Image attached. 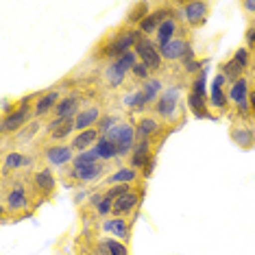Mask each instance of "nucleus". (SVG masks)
<instances>
[{
	"label": "nucleus",
	"instance_id": "obj_31",
	"mask_svg": "<svg viewBox=\"0 0 255 255\" xmlns=\"http://www.w3.org/2000/svg\"><path fill=\"white\" fill-rule=\"evenodd\" d=\"M125 74L127 72L118 66V63H112V66L105 70V79L109 81V85H112V88H120V85H123V81H125Z\"/></svg>",
	"mask_w": 255,
	"mask_h": 255
},
{
	"label": "nucleus",
	"instance_id": "obj_2",
	"mask_svg": "<svg viewBox=\"0 0 255 255\" xmlns=\"http://www.w3.org/2000/svg\"><path fill=\"white\" fill-rule=\"evenodd\" d=\"M135 53H137V57L142 59V63L148 68L150 72H157V70H161V63H164V57H161V53H159V48L155 46L150 39H146V37H142L140 42H137V46H135Z\"/></svg>",
	"mask_w": 255,
	"mask_h": 255
},
{
	"label": "nucleus",
	"instance_id": "obj_3",
	"mask_svg": "<svg viewBox=\"0 0 255 255\" xmlns=\"http://www.w3.org/2000/svg\"><path fill=\"white\" fill-rule=\"evenodd\" d=\"M179 96H181V90H179V88H168L164 94L157 98V105H155V109H157V114L161 116V118H166V120H175L177 118Z\"/></svg>",
	"mask_w": 255,
	"mask_h": 255
},
{
	"label": "nucleus",
	"instance_id": "obj_28",
	"mask_svg": "<svg viewBox=\"0 0 255 255\" xmlns=\"http://www.w3.org/2000/svg\"><path fill=\"white\" fill-rule=\"evenodd\" d=\"M188 105H190V109H192V114L196 116V118H210V112H207L205 98H201V96H196V94H192V92H190Z\"/></svg>",
	"mask_w": 255,
	"mask_h": 255
},
{
	"label": "nucleus",
	"instance_id": "obj_37",
	"mask_svg": "<svg viewBox=\"0 0 255 255\" xmlns=\"http://www.w3.org/2000/svg\"><path fill=\"white\" fill-rule=\"evenodd\" d=\"M103 242H105L109 255H129V251H127V247L123 245V242L112 240V238H107V240H103Z\"/></svg>",
	"mask_w": 255,
	"mask_h": 255
},
{
	"label": "nucleus",
	"instance_id": "obj_47",
	"mask_svg": "<svg viewBox=\"0 0 255 255\" xmlns=\"http://www.w3.org/2000/svg\"><path fill=\"white\" fill-rule=\"evenodd\" d=\"M242 7H245L249 13H255V0H247V2H242Z\"/></svg>",
	"mask_w": 255,
	"mask_h": 255
},
{
	"label": "nucleus",
	"instance_id": "obj_7",
	"mask_svg": "<svg viewBox=\"0 0 255 255\" xmlns=\"http://www.w3.org/2000/svg\"><path fill=\"white\" fill-rule=\"evenodd\" d=\"M207 13H210V4H205V2H185L181 15L188 24L201 26L203 22L207 20Z\"/></svg>",
	"mask_w": 255,
	"mask_h": 255
},
{
	"label": "nucleus",
	"instance_id": "obj_44",
	"mask_svg": "<svg viewBox=\"0 0 255 255\" xmlns=\"http://www.w3.org/2000/svg\"><path fill=\"white\" fill-rule=\"evenodd\" d=\"M201 66H203V63H201V61H196V59H192V61H185V63H183L185 72H190V74H192V72H196V70H199Z\"/></svg>",
	"mask_w": 255,
	"mask_h": 255
},
{
	"label": "nucleus",
	"instance_id": "obj_17",
	"mask_svg": "<svg viewBox=\"0 0 255 255\" xmlns=\"http://www.w3.org/2000/svg\"><path fill=\"white\" fill-rule=\"evenodd\" d=\"M101 112H98L96 107H88V109H83V112H79L77 114V131H88L92 129V125H96V123H101Z\"/></svg>",
	"mask_w": 255,
	"mask_h": 255
},
{
	"label": "nucleus",
	"instance_id": "obj_11",
	"mask_svg": "<svg viewBox=\"0 0 255 255\" xmlns=\"http://www.w3.org/2000/svg\"><path fill=\"white\" fill-rule=\"evenodd\" d=\"M77 129V120L74 118H55L48 125V133L53 135V140H63Z\"/></svg>",
	"mask_w": 255,
	"mask_h": 255
},
{
	"label": "nucleus",
	"instance_id": "obj_6",
	"mask_svg": "<svg viewBox=\"0 0 255 255\" xmlns=\"http://www.w3.org/2000/svg\"><path fill=\"white\" fill-rule=\"evenodd\" d=\"M190 50H192V46H190L188 39L175 37L172 42H168L166 46H161L159 53H161V57H164L166 61H177V59H183Z\"/></svg>",
	"mask_w": 255,
	"mask_h": 255
},
{
	"label": "nucleus",
	"instance_id": "obj_27",
	"mask_svg": "<svg viewBox=\"0 0 255 255\" xmlns=\"http://www.w3.org/2000/svg\"><path fill=\"white\" fill-rule=\"evenodd\" d=\"M96 148H98V155H101V159H103V161H109V159L118 157V148H116V144H114V142H109L105 135L98 137Z\"/></svg>",
	"mask_w": 255,
	"mask_h": 255
},
{
	"label": "nucleus",
	"instance_id": "obj_4",
	"mask_svg": "<svg viewBox=\"0 0 255 255\" xmlns=\"http://www.w3.org/2000/svg\"><path fill=\"white\" fill-rule=\"evenodd\" d=\"M249 96H251V83H249L247 77L238 79L236 83H231V90H229V98L234 101V105L238 107L240 114H249Z\"/></svg>",
	"mask_w": 255,
	"mask_h": 255
},
{
	"label": "nucleus",
	"instance_id": "obj_46",
	"mask_svg": "<svg viewBox=\"0 0 255 255\" xmlns=\"http://www.w3.org/2000/svg\"><path fill=\"white\" fill-rule=\"evenodd\" d=\"M153 170H155V159H150L146 164V168H144V177H150L153 175Z\"/></svg>",
	"mask_w": 255,
	"mask_h": 255
},
{
	"label": "nucleus",
	"instance_id": "obj_18",
	"mask_svg": "<svg viewBox=\"0 0 255 255\" xmlns=\"http://www.w3.org/2000/svg\"><path fill=\"white\" fill-rule=\"evenodd\" d=\"M150 159H153V155H150L148 142H137L131 155V168H146Z\"/></svg>",
	"mask_w": 255,
	"mask_h": 255
},
{
	"label": "nucleus",
	"instance_id": "obj_36",
	"mask_svg": "<svg viewBox=\"0 0 255 255\" xmlns=\"http://www.w3.org/2000/svg\"><path fill=\"white\" fill-rule=\"evenodd\" d=\"M234 61L242 68V70H247V68L251 66V50H249V48H240V50H236Z\"/></svg>",
	"mask_w": 255,
	"mask_h": 255
},
{
	"label": "nucleus",
	"instance_id": "obj_16",
	"mask_svg": "<svg viewBox=\"0 0 255 255\" xmlns=\"http://www.w3.org/2000/svg\"><path fill=\"white\" fill-rule=\"evenodd\" d=\"M225 74L220 72L216 79L212 81V94H210V103L216 109H225L227 107V96H225V92H223V83H225Z\"/></svg>",
	"mask_w": 255,
	"mask_h": 255
},
{
	"label": "nucleus",
	"instance_id": "obj_39",
	"mask_svg": "<svg viewBox=\"0 0 255 255\" xmlns=\"http://www.w3.org/2000/svg\"><path fill=\"white\" fill-rule=\"evenodd\" d=\"M205 68H203V70L199 72V77H196V81L192 83V94H196V96H201V98H205Z\"/></svg>",
	"mask_w": 255,
	"mask_h": 255
},
{
	"label": "nucleus",
	"instance_id": "obj_22",
	"mask_svg": "<svg viewBox=\"0 0 255 255\" xmlns=\"http://www.w3.org/2000/svg\"><path fill=\"white\" fill-rule=\"evenodd\" d=\"M57 103H59V94L57 92H48V94L39 96L35 103V116H46L50 109L57 107Z\"/></svg>",
	"mask_w": 255,
	"mask_h": 255
},
{
	"label": "nucleus",
	"instance_id": "obj_15",
	"mask_svg": "<svg viewBox=\"0 0 255 255\" xmlns=\"http://www.w3.org/2000/svg\"><path fill=\"white\" fill-rule=\"evenodd\" d=\"M142 39V31L140 28H129V31H125V33H120L118 37L114 39L116 44H118V48H120V53H129L131 48H135L137 42Z\"/></svg>",
	"mask_w": 255,
	"mask_h": 255
},
{
	"label": "nucleus",
	"instance_id": "obj_24",
	"mask_svg": "<svg viewBox=\"0 0 255 255\" xmlns=\"http://www.w3.org/2000/svg\"><path fill=\"white\" fill-rule=\"evenodd\" d=\"M35 185H37L39 192L50 194L55 190V175L48 170V168H44V170H39L35 175Z\"/></svg>",
	"mask_w": 255,
	"mask_h": 255
},
{
	"label": "nucleus",
	"instance_id": "obj_23",
	"mask_svg": "<svg viewBox=\"0 0 255 255\" xmlns=\"http://www.w3.org/2000/svg\"><path fill=\"white\" fill-rule=\"evenodd\" d=\"M96 137H98V129H88V131H81L77 137L72 140V148H77L83 153L85 148L90 150V146L96 142Z\"/></svg>",
	"mask_w": 255,
	"mask_h": 255
},
{
	"label": "nucleus",
	"instance_id": "obj_43",
	"mask_svg": "<svg viewBox=\"0 0 255 255\" xmlns=\"http://www.w3.org/2000/svg\"><path fill=\"white\" fill-rule=\"evenodd\" d=\"M96 212L101 214V216H107V214H114V201L109 199H103V203L96 207Z\"/></svg>",
	"mask_w": 255,
	"mask_h": 255
},
{
	"label": "nucleus",
	"instance_id": "obj_19",
	"mask_svg": "<svg viewBox=\"0 0 255 255\" xmlns=\"http://www.w3.org/2000/svg\"><path fill=\"white\" fill-rule=\"evenodd\" d=\"M77 109H79V96H68L57 103L55 116L57 118H72V116L77 114Z\"/></svg>",
	"mask_w": 255,
	"mask_h": 255
},
{
	"label": "nucleus",
	"instance_id": "obj_25",
	"mask_svg": "<svg viewBox=\"0 0 255 255\" xmlns=\"http://www.w3.org/2000/svg\"><path fill=\"white\" fill-rule=\"evenodd\" d=\"M137 179V172L135 168H120V170H116L112 177H109V183L114 185H129L131 181H135Z\"/></svg>",
	"mask_w": 255,
	"mask_h": 255
},
{
	"label": "nucleus",
	"instance_id": "obj_26",
	"mask_svg": "<svg viewBox=\"0 0 255 255\" xmlns=\"http://www.w3.org/2000/svg\"><path fill=\"white\" fill-rule=\"evenodd\" d=\"M142 94H144V101H146V105L155 103V98L161 94V81L159 79H148L146 83L142 85Z\"/></svg>",
	"mask_w": 255,
	"mask_h": 255
},
{
	"label": "nucleus",
	"instance_id": "obj_48",
	"mask_svg": "<svg viewBox=\"0 0 255 255\" xmlns=\"http://www.w3.org/2000/svg\"><path fill=\"white\" fill-rule=\"evenodd\" d=\"M249 107H251V112L255 114V90H251V96H249Z\"/></svg>",
	"mask_w": 255,
	"mask_h": 255
},
{
	"label": "nucleus",
	"instance_id": "obj_32",
	"mask_svg": "<svg viewBox=\"0 0 255 255\" xmlns=\"http://www.w3.org/2000/svg\"><path fill=\"white\" fill-rule=\"evenodd\" d=\"M242 72H245V70H242V68L238 66V63H236L234 59H229V61L223 66V74H225V79L231 81V83H236L238 79H242V77H245V74H242Z\"/></svg>",
	"mask_w": 255,
	"mask_h": 255
},
{
	"label": "nucleus",
	"instance_id": "obj_33",
	"mask_svg": "<svg viewBox=\"0 0 255 255\" xmlns=\"http://www.w3.org/2000/svg\"><path fill=\"white\" fill-rule=\"evenodd\" d=\"M125 105L131 107V109H137V112H142V109H146V101H144V94L142 90L133 92V94H129L125 98Z\"/></svg>",
	"mask_w": 255,
	"mask_h": 255
},
{
	"label": "nucleus",
	"instance_id": "obj_10",
	"mask_svg": "<svg viewBox=\"0 0 255 255\" xmlns=\"http://www.w3.org/2000/svg\"><path fill=\"white\" fill-rule=\"evenodd\" d=\"M105 172V168L103 164H92V166H83V168H72L70 172H68V177L74 179V181L79 183H88V181H94Z\"/></svg>",
	"mask_w": 255,
	"mask_h": 255
},
{
	"label": "nucleus",
	"instance_id": "obj_1",
	"mask_svg": "<svg viewBox=\"0 0 255 255\" xmlns=\"http://www.w3.org/2000/svg\"><path fill=\"white\" fill-rule=\"evenodd\" d=\"M105 137L109 142L116 144V148H118V157H125V155H129L131 150L135 148V129H133L129 123H120L118 127H114Z\"/></svg>",
	"mask_w": 255,
	"mask_h": 255
},
{
	"label": "nucleus",
	"instance_id": "obj_34",
	"mask_svg": "<svg viewBox=\"0 0 255 255\" xmlns=\"http://www.w3.org/2000/svg\"><path fill=\"white\" fill-rule=\"evenodd\" d=\"M24 161H26V157L22 153H9L7 155V159H4V172H9V170H18L20 166H24Z\"/></svg>",
	"mask_w": 255,
	"mask_h": 255
},
{
	"label": "nucleus",
	"instance_id": "obj_21",
	"mask_svg": "<svg viewBox=\"0 0 255 255\" xmlns=\"http://www.w3.org/2000/svg\"><path fill=\"white\" fill-rule=\"evenodd\" d=\"M231 137H234V142L238 144V146H242V148H251L255 144V131L247 129V127H234Z\"/></svg>",
	"mask_w": 255,
	"mask_h": 255
},
{
	"label": "nucleus",
	"instance_id": "obj_14",
	"mask_svg": "<svg viewBox=\"0 0 255 255\" xmlns=\"http://www.w3.org/2000/svg\"><path fill=\"white\" fill-rule=\"evenodd\" d=\"M137 203H140V196H137L135 192H129V194L120 196V199H116L114 201V214H116V218H123V216H127V214H131L137 207Z\"/></svg>",
	"mask_w": 255,
	"mask_h": 255
},
{
	"label": "nucleus",
	"instance_id": "obj_35",
	"mask_svg": "<svg viewBox=\"0 0 255 255\" xmlns=\"http://www.w3.org/2000/svg\"><path fill=\"white\" fill-rule=\"evenodd\" d=\"M116 63H118L120 68L127 72V70H133V68L137 66V53L135 50H129V53H125L120 59H116Z\"/></svg>",
	"mask_w": 255,
	"mask_h": 255
},
{
	"label": "nucleus",
	"instance_id": "obj_13",
	"mask_svg": "<svg viewBox=\"0 0 255 255\" xmlns=\"http://www.w3.org/2000/svg\"><path fill=\"white\" fill-rule=\"evenodd\" d=\"M46 159L53 166H63L68 161H72V146H63V144H57V146L46 148Z\"/></svg>",
	"mask_w": 255,
	"mask_h": 255
},
{
	"label": "nucleus",
	"instance_id": "obj_38",
	"mask_svg": "<svg viewBox=\"0 0 255 255\" xmlns=\"http://www.w3.org/2000/svg\"><path fill=\"white\" fill-rule=\"evenodd\" d=\"M146 9H148V4H146V2H140L137 7H133L131 15H129V22H131V24H135V22L140 24V22L148 15V13H146Z\"/></svg>",
	"mask_w": 255,
	"mask_h": 255
},
{
	"label": "nucleus",
	"instance_id": "obj_5",
	"mask_svg": "<svg viewBox=\"0 0 255 255\" xmlns=\"http://www.w3.org/2000/svg\"><path fill=\"white\" fill-rule=\"evenodd\" d=\"M33 118V112L28 109V105H18V109L15 112H11L4 116V120H2V133H15V131H20L24 125H28V120Z\"/></svg>",
	"mask_w": 255,
	"mask_h": 255
},
{
	"label": "nucleus",
	"instance_id": "obj_30",
	"mask_svg": "<svg viewBox=\"0 0 255 255\" xmlns=\"http://www.w3.org/2000/svg\"><path fill=\"white\" fill-rule=\"evenodd\" d=\"M98 159H101V155H98V148H90V150H83L81 155L72 159L74 168H83V166H92V164H98Z\"/></svg>",
	"mask_w": 255,
	"mask_h": 255
},
{
	"label": "nucleus",
	"instance_id": "obj_8",
	"mask_svg": "<svg viewBox=\"0 0 255 255\" xmlns=\"http://www.w3.org/2000/svg\"><path fill=\"white\" fill-rule=\"evenodd\" d=\"M28 207V196H26V190L24 185L18 183L9 190V194L4 196V210L9 212H20V210H26Z\"/></svg>",
	"mask_w": 255,
	"mask_h": 255
},
{
	"label": "nucleus",
	"instance_id": "obj_12",
	"mask_svg": "<svg viewBox=\"0 0 255 255\" xmlns=\"http://www.w3.org/2000/svg\"><path fill=\"white\" fill-rule=\"evenodd\" d=\"M161 131L159 123L155 118H150V116H144V118L137 123V131H135V140L137 142H148L153 135H157Z\"/></svg>",
	"mask_w": 255,
	"mask_h": 255
},
{
	"label": "nucleus",
	"instance_id": "obj_9",
	"mask_svg": "<svg viewBox=\"0 0 255 255\" xmlns=\"http://www.w3.org/2000/svg\"><path fill=\"white\" fill-rule=\"evenodd\" d=\"M168 18H172V11L168 9H161V11H153V13H148L146 18H144L137 28L142 31V35H148V33H155L157 28L161 26V22H166Z\"/></svg>",
	"mask_w": 255,
	"mask_h": 255
},
{
	"label": "nucleus",
	"instance_id": "obj_20",
	"mask_svg": "<svg viewBox=\"0 0 255 255\" xmlns=\"http://www.w3.org/2000/svg\"><path fill=\"white\" fill-rule=\"evenodd\" d=\"M175 33H177V20L175 18H168L166 22H161V26L157 28V46H166L168 42L175 39Z\"/></svg>",
	"mask_w": 255,
	"mask_h": 255
},
{
	"label": "nucleus",
	"instance_id": "obj_41",
	"mask_svg": "<svg viewBox=\"0 0 255 255\" xmlns=\"http://www.w3.org/2000/svg\"><path fill=\"white\" fill-rule=\"evenodd\" d=\"M98 127H101V133H103V135H107V133L112 131L114 127H118V118H114V116H107V118H103L101 123H98Z\"/></svg>",
	"mask_w": 255,
	"mask_h": 255
},
{
	"label": "nucleus",
	"instance_id": "obj_45",
	"mask_svg": "<svg viewBox=\"0 0 255 255\" xmlns=\"http://www.w3.org/2000/svg\"><path fill=\"white\" fill-rule=\"evenodd\" d=\"M247 46L249 48H255V26H249V31H247Z\"/></svg>",
	"mask_w": 255,
	"mask_h": 255
},
{
	"label": "nucleus",
	"instance_id": "obj_29",
	"mask_svg": "<svg viewBox=\"0 0 255 255\" xmlns=\"http://www.w3.org/2000/svg\"><path fill=\"white\" fill-rule=\"evenodd\" d=\"M103 229L105 231H112L120 238V240H125L127 236H129V225H127L125 218H114V220H107L105 225H103Z\"/></svg>",
	"mask_w": 255,
	"mask_h": 255
},
{
	"label": "nucleus",
	"instance_id": "obj_40",
	"mask_svg": "<svg viewBox=\"0 0 255 255\" xmlns=\"http://www.w3.org/2000/svg\"><path fill=\"white\" fill-rule=\"evenodd\" d=\"M37 129H39V123H37V120H33V123H28V125H26V129L18 133V140H20V142H26L31 135H35Z\"/></svg>",
	"mask_w": 255,
	"mask_h": 255
},
{
	"label": "nucleus",
	"instance_id": "obj_42",
	"mask_svg": "<svg viewBox=\"0 0 255 255\" xmlns=\"http://www.w3.org/2000/svg\"><path fill=\"white\" fill-rule=\"evenodd\" d=\"M133 77H135V79H140V81H144V83H146V81L150 79V70H148V68L146 66H144V63L140 61V63H137V66L135 68H133Z\"/></svg>",
	"mask_w": 255,
	"mask_h": 255
}]
</instances>
